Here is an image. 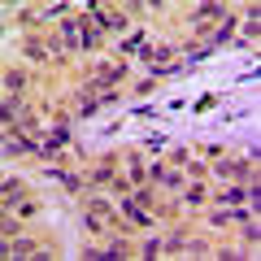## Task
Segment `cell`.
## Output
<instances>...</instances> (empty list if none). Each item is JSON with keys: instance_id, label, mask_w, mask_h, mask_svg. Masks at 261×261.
Returning <instances> with one entry per match:
<instances>
[{"instance_id": "obj_1", "label": "cell", "mask_w": 261, "mask_h": 261, "mask_svg": "<svg viewBox=\"0 0 261 261\" xmlns=\"http://www.w3.org/2000/svg\"><path fill=\"white\" fill-rule=\"evenodd\" d=\"M5 87H9V96H13V92H22V74H18V70H9V78H5Z\"/></svg>"}]
</instances>
